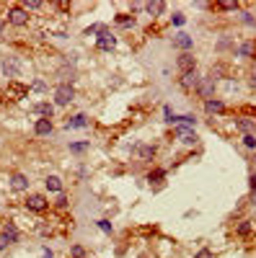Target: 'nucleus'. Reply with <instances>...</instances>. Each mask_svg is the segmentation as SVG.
Instances as JSON below:
<instances>
[{
  "mask_svg": "<svg viewBox=\"0 0 256 258\" xmlns=\"http://www.w3.org/2000/svg\"><path fill=\"white\" fill-rule=\"evenodd\" d=\"M5 21L11 23V26H18V29H23V26H29V11H23L21 5H13V8H8Z\"/></svg>",
  "mask_w": 256,
  "mask_h": 258,
  "instance_id": "nucleus-1",
  "label": "nucleus"
},
{
  "mask_svg": "<svg viewBox=\"0 0 256 258\" xmlns=\"http://www.w3.org/2000/svg\"><path fill=\"white\" fill-rule=\"evenodd\" d=\"M21 60L18 57H13V54H8V57H3V75L5 78H11L13 83H16V78L21 75Z\"/></svg>",
  "mask_w": 256,
  "mask_h": 258,
  "instance_id": "nucleus-2",
  "label": "nucleus"
},
{
  "mask_svg": "<svg viewBox=\"0 0 256 258\" xmlns=\"http://www.w3.org/2000/svg\"><path fill=\"white\" fill-rule=\"evenodd\" d=\"M199 83H202V75H199L197 70H191V72H184V75L179 78V86L186 90V93H194V90L199 88Z\"/></svg>",
  "mask_w": 256,
  "mask_h": 258,
  "instance_id": "nucleus-3",
  "label": "nucleus"
},
{
  "mask_svg": "<svg viewBox=\"0 0 256 258\" xmlns=\"http://www.w3.org/2000/svg\"><path fill=\"white\" fill-rule=\"evenodd\" d=\"M215 88H217V80H212V78H202V83H199V88L194 90V93L202 98V101H212L215 98Z\"/></svg>",
  "mask_w": 256,
  "mask_h": 258,
  "instance_id": "nucleus-4",
  "label": "nucleus"
},
{
  "mask_svg": "<svg viewBox=\"0 0 256 258\" xmlns=\"http://www.w3.org/2000/svg\"><path fill=\"white\" fill-rule=\"evenodd\" d=\"M173 134L179 137V142L181 145H186V147H191V145H197V132H194V127H173Z\"/></svg>",
  "mask_w": 256,
  "mask_h": 258,
  "instance_id": "nucleus-5",
  "label": "nucleus"
},
{
  "mask_svg": "<svg viewBox=\"0 0 256 258\" xmlns=\"http://www.w3.org/2000/svg\"><path fill=\"white\" fill-rule=\"evenodd\" d=\"M26 209L31 212H47L49 209V201L44 194H29V199H26Z\"/></svg>",
  "mask_w": 256,
  "mask_h": 258,
  "instance_id": "nucleus-6",
  "label": "nucleus"
},
{
  "mask_svg": "<svg viewBox=\"0 0 256 258\" xmlns=\"http://www.w3.org/2000/svg\"><path fill=\"white\" fill-rule=\"evenodd\" d=\"M235 57L243 60H256V39H243L238 47H235Z\"/></svg>",
  "mask_w": 256,
  "mask_h": 258,
  "instance_id": "nucleus-7",
  "label": "nucleus"
},
{
  "mask_svg": "<svg viewBox=\"0 0 256 258\" xmlns=\"http://www.w3.org/2000/svg\"><path fill=\"white\" fill-rule=\"evenodd\" d=\"M75 98V90H72V86H57V90H54V104L57 106H68L70 101Z\"/></svg>",
  "mask_w": 256,
  "mask_h": 258,
  "instance_id": "nucleus-8",
  "label": "nucleus"
},
{
  "mask_svg": "<svg viewBox=\"0 0 256 258\" xmlns=\"http://www.w3.org/2000/svg\"><path fill=\"white\" fill-rule=\"evenodd\" d=\"M176 64H179L181 75H184V72L197 70V60H194V54H191V52H181V54H179V60H176Z\"/></svg>",
  "mask_w": 256,
  "mask_h": 258,
  "instance_id": "nucleus-9",
  "label": "nucleus"
},
{
  "mask_svg": "<svg viewBox=\"0 0 256 258\" xmlns=\"http://www.w3.org/2000/svg\"><path fill=\"white\" fill-rule=\"evenodd\" d=\"M233 124H235V129H238V132H243V134H254V129H256V122H254V119H249V116H235Z\"/></svg>",
  "mask_w": 256,
  "mask_h": 258,
  "instance_id": "nucleus-10",
  "label": "nucleus"
},
{
  "mask_svg": "<svg viewBox=\"0 0 256 258\" xmlns=\"http://www.w3.org/2000/svg\"><path fill=\"white\" fill-rule=\"evenodd\" d=\"M155 155H158V147L155 145H140L137 147V158H140L142 163H153Z\"/></svg>",
  "mask_w": 256,
  "mask_h": 258,
  "instance_id": "nucleus-11",
  "label": "nucleus"
},
{
  "mask_svg": "<svg viewBox=\"0 0 256 258\" xmlns=\"http://www.w3.org/2000/svg\"><path fill=\"white\" fill-rule=\"evenodd\" d=\"M173 47H176V49H184V52H189L191 47H194V39H191L189 34H184V31H181V34H176V36H173Z\"/></svg>",
  "mask_w": 256,
  "mask_h": 258,
  "instance_id": "nucleus-12",
  "label": "nucleus"
},
{
  "mask_svg": "<svg viewBox=\"0 0 256 258\" xmlns=\"http://www.w3.org/2000/svg\"><path fill=\"white\" fill-rule=\"evenodd\" d=\"M235 235L238 237H251L254 235V222L251 219H238V222H235Z\"/></svg>",
  "mask_w": 256,
  "mask_h": 258,
  "instance_id": "nucleus-13",
  "label": "nucleus"
},
{
  "mask_svg": "<svg viewBox=\"0 0 256 258\" xmlns=\"http://www.w3.org/2000/svg\"><path fill=\"white\" fill-rule=\"evenodd\" d=\"M34 134H36V137H47V134H52V119H36Z\"/></svg>",
  "mask_w": 256,
  "mask_h": 258,
  "instance_id": "nucleus-14",
  "label": "nucleus"
},
{
  "mask_svg": "<svg viewBox=\"0 0 256 258\" xmlns=\"http://www.w3.org/2000/svg\"><path fill=\"white\" fill-rule=\"evenodd\" d=\"M11 189L13 191H29V178L23 173H13L11 176Z\"/></svg>",
  "mask_w": 256,
  "mask_h": 258,
  "instance_id": "nucleus-15",
  "label": "nucleus"
},
{
  "mask_svg": "<svg viewBox=\"0 0 256 258\" xmlns=\"http://www.w3.org/2000/svg\"><path fill=\"white\" fill-rule=\"evenodd\" d=\"M114 47H116V39L109 31H104L101 36H98V49H101V52H112Z\"/></svg>",
  "mask_w": 256,
  "mask_h": 258,
  "instance_id": "nucleus-16",
  "label": "nucleus"
},
{
  "mask_svg": "<svg viewBox=\"0 0 256 258\" xmlns=\"http://www.w3.org/2000/svg\"><path fill=\"white\" fill-rule=\"evenodd\" d=\"M88 124H91V122H88L86 114H75L72 119H68V122H65L68 129H83V127H88Z\"/></svg>",
  "mask_w": 256,
  "mask_h": 258,
  "instance_id": "nucleus-17",
  "label": "nucleus"
},
{
  "mask_svg": "<svg viewBox=\"0 0 256 258\" xmlns=\"http://www.w3.org/2000/svg\"><path fill=\"white\" fill-rule=\"evenodd\" d=\"M31 111H34V114H39V116H44V119H52L54 106H52V104H34V106H31Z\"/></svg>",
  "mask_w": 256,
  "mask_h": 258,
  "instance_id": "nucleus-18",
  "label": "nucleus"
},
{
  "mask_svg": "<svg viewBox=\"0 0 256 258\" xmlns=\"http://www.w3.org/2000/svg\"><path fill=\"white\" fill-rule=\"evenodd\" d=\"M205 111H207V114H223V111H225V104H223V101H217V98L205 101Z\"/></svg>",
  "mask_w": 256,
  "mask_h": 258,
  "instance_id": "nucleus-19",
  "label": "nucleus"
},
{
  "mask_svg": "<svg viewBox=\"0 0 256 258\" xmlns=\"http://www.w3.org/2000/svg\"><path fill=\"white\" fill-rule=\"evenodd\" d=\"M212 8H217V11H241V3H235V0H220V3H215Z\"/></svg>",
  "mask_w": 256,
  "mask_h": 258,
  "instance_id": "nucleus-20",
  "label": "nucleus"
},
{
  "mask_svg": "<svg viewBox=\"0 0 256 258\" xmlns=\"http://www.w3.org/2000/svg\"><path fill=\"white\" fill-rule=\"evenodd\" d=\"M145 11H148L153 18H158L163 11H166V3H161V0H155V3H148V5H145Z\"/></svg>",
  "mask_w": 256,
  "mask_h": 258,
  "instance_id": "nucleus-21",
  "label": "nucleus"
},
{
  "mask_svg": "<svg viewBox=\"0 0 256 258\" xmlns=\"http://www.w3.org/2000/svg\"><path fill=\"white\" fill-rule=\"evenodd\" d=\"M8 93H11V96H16V101H18V98H23L26 93H29V88L18 86V83H11V86H8Z\"/></svg>",
  "mask_w": 256,
  "mask_h": 258,
  "instance_id": "nucleus-22",
  "label": "nucleus"
},
{
  "mask_svg": "<svg viewBox=\"0 0 256 258\" xmlns=\"http://www.w3.org/2000/svg\"><path fill=\"white\" fill-rule=\"evenodd\" d=\"M116 23L124 26V29H130V26H135V16H130V13H119V16H116Z\"/></svg>",
  "mask_w": 256,
  "mask_h": 258,
  "instance_id": "nucleus-23",
  "label": "nucleus"
},
{
  "mask_svg": "<svg viewBox=\"0 0 256 258\" xmlns=\"http://www.w3.org/2000/svg\"><path fill=\"white\" fill-rule=\"evenodd\" d=\"M163 178H166V171H163V168H158V171H150V173H148L150 186H153V183H161Z\"/></svg>",
  "mask_w": 256,
  "mask_h": 258,
  "instance_id": "nucleus-24",
  "label": "nucleus"
},
{
  "mask_svg": "<svg viewBox=\"0 0 256 258\" xmlns=\"http://www.w3.org/2000/svg\"><path fill=\"white\" fill-rule=\"evenodd\" d=\"M44 183H47V189H49V191H57V194L62 191V181H60L57 176H49V178L44 181Z\"/></svg>",
  "mask_w": 256,
  "mask_h": 258,
  "instance_id": "nucleus-25",
  "label": "nucleus"
},
{
  "mask_svg": "<svg viewBox=\"0 0 256 258\" xmlns=\"http://www.w3.org/2000/svg\"><path fill=\"white\" fill-rule=\"evenodd\" d=\"M21 8H23V11H39V8H44V3H42V0H23Z\"/></svg>",
  "mask_w": 256,
  "mask_h": 258,
  "instance_id": "nucleus-26",
  "label": "nucleus"
},
{
  "mask_svg": "<svg viewBox=\"0 0 256 258\" xmlns=\"http://www.w3.org/2000/svg\"><path fill=\"white\" fill-rule=\"evenodd\" d=\"M3 233H5L8 237H11V243H16V240H18V230H16V225H13V222H5Z\"/></svg>",
  "mask_w": 256,
  "mask_h": 258,
  "instance_id": "nucleus-27",
  "label": "nucleus"
},
{
  "mask_svg": "<svg viewBox=\"0 0 256 258\" xmlns=\"http://www.w3.org/2000/svg\"><path fill=\"white\" fill-rule=\"evenodd\" d=\"M88 147H91V142H88V140H86V142H72V145H70V152L80 155V152H86Z\"/></svg>",
  "mask_w": 256,
  "mask_h": 258,
  "instance_id": "nucleus-28",
  "label": "nucleus"
},
{
  "mask_svg": "<svg viewBox=\"0 0 256 258\" xmlns=\"http://www.w3.org/2000/svg\"><path fill=\"white\" fill-rule=\"evenodd\" d=\"M241 21H243L246 26H254V29H256V16H254V13L243 11V13H241Z\"/></svg>",
  "mask_w": 256,
  "mask_h": 258,
  "instance_id": "nucleus-29",
  "label": "nucleus"
},
{
  "mask_svg": "<svg viewBox=\"0 0 256 258\" xmlns=\"http://www.w3.org/2000/svg\"><path fill=\"white\" fill-rule=\"evenodd\" d=\"M243 145L249 150H256V134H243Z\"/></svg>",
  "mask_w": 256,
  "mask_h": 258,
  "instance_id": "nucleus-30",
  "label": "nucleus"
},
{
  "mask_svg": "<svg viewBox=\"0 0 256 258\" xmlns=\"http://www.w3.org/2000/svg\"><path fill=\"white\" fill-rule=\"evenodd\" d=\"M29 90H36V93H44V90H47V83H44V80H34Z\"/></svg>",
  "mask_w": 256,
  "mask_h": 258,
  "instance_id": "nucleus-31",
  "label": "nucleus"
},
{
  "mask_svg": "<svg viewBox=\"0 0 256 258\" xmlns=\"http://www.w3.org/2000/svg\"><path fill=\"white\" fill-rule=\"evenodd\" d=\"M249 86L256 88V60H254V64H251V72H249Z\"/></svg>",
  "mask_w": 256,
  "mask_h": 258,
  "instance_id": "nucleus-32",
  "label": "nucleus"
},
{
  "mask_svg": "<svg viewBox=\"0 0 256 258\" xmlns=\"http://www.w3.org/2000/svg\"><path fill=\"white\" fill-rule=\"evenodd\" d=\"M72 258H86V251H83V248H80V245H72Z\"/></svg>",
  "mask_w": 256,
  "mask_h": 258,
  "instance_id": "nucleus-33",
  "label": "nucleus"
},
{
  "mask_svg": "<svg viewBox=\"0 0 256 258\" xmlns=\"http://www.w3.org/2000/svg\"><path fill=\"white\" fill-rule=\"evenodd\" d=\"M8 245H11V237H8L5 233H0V251H5Z\"/></svg>",
  "mask_w": 256,
  "mask_h": 258,
  "instance_id": "nucleus-34",
  "label": "nucleus"
},
{
  "mask_svg": "<svg viewBox=\"0 0 256 258\" xmlns=\"http://www.w3.org/2000/svg\"><path fill=\"white\" fill-rule=\"evenodd\" d=\"M171 21L176 23V26H181V23L186 21V18H184V13H173V18H171Z\"/></svg>",
  "mask_w": 256,
  "mask_h": 258,
  "instance_id": "nucleus-35",
  "label": "nucleus"
},
{
  "mask_svg": "<svg viewBox=\"0 0 256 258\" xmlns=\"http://www.w3.org/2000/svg\"><path fill=\"white\" fill-rule=\"evenodd\" d=\"M194 258H212V251H209V248H202V251H199Z\"/></svg>",
  "mask_w": 256,
  "mask_h": 258,
  "instance_id": "nucleus-36",
  "label": "nucleus"
},
{
  "mask_svg": "<svg viewBox=\"0 0 256 258\" xmlns=\"http://www.w3.org/2000/svg\"><path fill=\"white\" fill-rule=\"evenodd\" d=\"M98 227H101L104 233H109V235H112V225H109L106 219H98Z\"/></svg>",
  "mask_w": 256,
  "mask_h": 258,
  "instance_id": "nucleus-37",
  "label": "nucleus"
},
{
  "mask_svg": "<svg viewBox=\"0 0 256 258\" xmlns=\"http://www.w3.org/2000/svg\"><path fill=\"white\" fill-rule=\"evenodd\" d=\"M249 186H251V191L256 194V173H251V178H249Z\"/></svg>",
  "mask_w": 256,
  "mask_h": 258,
  "instance_id": "nucleus-38",
  "label": "nucleus"
},
{
  "mask_svg": "<svg viewBox=\"0 0 256 258\" xmlns=\"http://www.w3.org/2000/svg\"><path fill=\"white\" fill-rule=\"evenodd\" d=\"M57 207L65 209V207H68V196H60V199H57Z\"/></svg>",
  "mask_w": 256,
  "mask_h": 258,
  "instance_id": "nucleus-39",
  "label": "nucleus"
},
{
  "mask_svg": "<svg viewBox=\"0 0 256 258\" xmlns=\"http://www.w3.org/2000/svg\"><path fill=\"white\" fill-rule=\"evenodd\" d=\"M42 256H44V258H52V253L47 251V248H44V251H42Z\"/></svg>",
  "mask_w": 256,
  "mask_h": 258,
  "instance_id": "nucleus-40",
  "label": "nucleus"
},
{
  "mask_svg": "<svg viewBox=\"0 0 256 258\" xmlns=\"http://www.w3.org/2000/svg\"><path fill=\"white\" fill-rule=\"evenodd\" d=\"M0 34H3V21H0Z\"/></svg>",
  "mask_w": 256,
  "mask_h": 258,
  "instance_id": "nucleus-41",
  "label": "nucleus"
}]
</instances>
